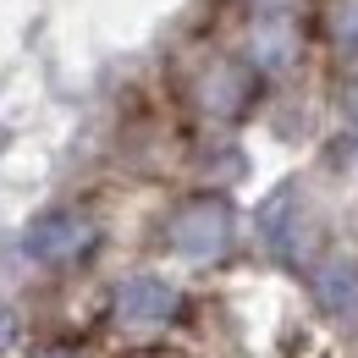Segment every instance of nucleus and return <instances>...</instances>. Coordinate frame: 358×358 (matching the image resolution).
<instances>
[{"label":"nucleus","instance_id":"nucleus-1","mask_svg":"<svg viewBox=\"0 0 358 358\" xmlns=\"http://www.w3.org/2000/svg\"><path fill=\"white\" fill-rule=\"evenodd\" d=\"M89 243H94V226L83 221L78 210H50V215H39V221L28 226V254H34V259H50V265L78 259Z\"/></svg>","mask_w":358,"mask_h":358},{"label":"nucleus","instance_id":"nucleus-2","mask_svg":"<svg viewBox=\"0 0 358 358\" xmlns=\"http://www.w3.org/2000/svg\"><path fill=\"white\" fill-rule=\"evenodd\" d=\"M226 231H231L226 204L221 199H199V204H187L177 221H171V243H177L182 254L204 259V254H221L226 248Z\"/></svg>","mask_w":358,"mask_h":358},{"label":"nucleus","instance_id":"nucleus-3","mask_svg":"<svg viewBox=\"0 0 358 358\" xmlns=\"http://www.w3.org/2000/svg\"><path fill=\"white\" fill-rule=\"evenodd\" d=\"M171 309H177V292L160 275H133L116 292V320L122 325H160V320H171Z\"/></svg>","mask_w":358,"mask_h":358},{"label":"nucleus","instance_id":"nucleus-4","mask_svg":"<svg viewBox=\"0 0 358 358\" xmlns=\"http://www.w3.org/2000/svg\"><path fill=\"white\" fill-rule=\"evenodd\" d=\"M11 336H17V325H11V314L0 309V348H6V342H11Z\"/></svg>","mask_w":358,"mask_h":358},{"label":"nucleus","instance_id":"nucleus-5","mask_svg":"<svg viewBox=\"0 0 358 358\" xmlns=\"http://www.w3.org/2000/svg\"><path fill=\"white\" fill-rule=\"evenodd\" d=\"M50 358H66V353H50Z\"/></svg>","mask_w":358,"mask_h":358}]
</instances>
